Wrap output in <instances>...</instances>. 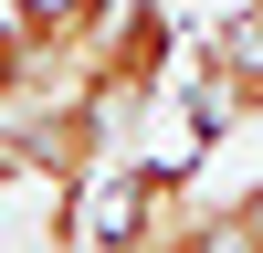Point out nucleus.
<instances>
[{"label": "nucleus", "mask_w": 263, "mask_h": 253, "mask_svg": "<svg viewBox=\"0 0 263 253\" xmlns=\"http://www.w3.org/2000/svg\"><path fill=\"white\" fill-rule=\"evenodd\" d=\"M211 211H221V201L200 190L190 158H116V169H95V190H84L95 253H147V243H168V232L211 222Z\"/></svg>", "instance_id": "1"}, {"label": "nucleus", "mask_w": 263, "mask_h": 253, "mask_svg": "<svg viewBox=\"0 0 263 253\" xmlns=\"http://www.w3.org/2000/svg\"><path fill=\"white\" fill-rule=\"evenodd\" d=\"M179 116H190V148H221L263 127V21L232 11L190 42V84H179Z\"/></svg>", "instance_id": "2"}, {"label": "nucleus", "mask_w": 263, "mask_h": 253, "mask_svg": "<svg viewBox=\"0 0 263 253\" xmlns=\"http://www.w3.org/2000/svg\"><path fill=\"white\" fill-rule=\"evenodd\" d=\"M179 53H190V42H179V21H168V0H126V11L105 21L95 63H84L74 84H84V95H95V105H105L116 127H137L147 105L168 95V74H179Z\"/></svg>", "instance_id": "3"}, {"label": "nucleus", "mask_w": 263, "mask_h": 253, "mask_svg": "<svg viewBox=\"0 0 263 253\" xmlns=\"http://www.w3.org/2000/svg\"><path fill=\"white\" fill-rule=\"evenodd\" d=\"M116 11H126V0H11L21 42H32V63H42V95L74 84L84 63H95V42H105V21H116Z\"/></svg>", "instance_id": "4"}, {"label": "nucleus", "mask_w": 263, "mask_h": 253, "mask_svg": "<svg viewBox=\"0 0 263 253\" xmlns=\"http://www.w3.org/2000/svg\"><path fill=\"white\" fill-rule=\"evenodd\" d=\"M32 95H42V63H32V42H21V21L0 11V127H11Z\"/></svg>", "instance_id": "5"}, {"label": "nucleus", "mask_w": 263, "mask_h": 253, "mask_svg": "<svg viewBox=\"0 0 263 253\" xmlns=\"http://www.w3.org/2000/svg\"><path fill=\"white\" fill-rule=\"evenodd\" d=\"M242 11H253V21H263V0H242Z\"/></svg>", "instance_id": "6"}]
</instances>
